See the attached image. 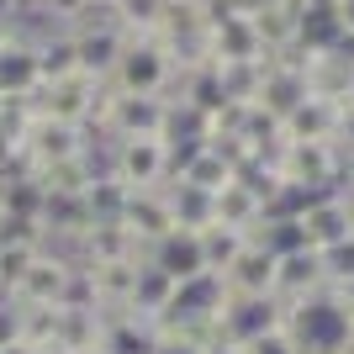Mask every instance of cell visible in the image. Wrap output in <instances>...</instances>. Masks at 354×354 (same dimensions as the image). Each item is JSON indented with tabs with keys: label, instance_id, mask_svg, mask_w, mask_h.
Returning a JSON list of instances; mask_svg holds the SVG:
<instances>
[{
	"label": "cell",
	"instance_id": "1",
	"mask_svg": "<svg viewBox=\"0 0 354 354\" xmlns=\"http://www.w3.org/2000/svg\"><path fill=\"white\" fill-rule=\"evenodd\" d=\"M95 6H117V0H95Z\"/></svg>",
	"mask_w": 354,
	"mask_h": 354
}]
</instances>
